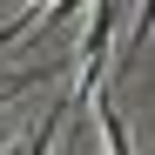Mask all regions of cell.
<instances>
[{
  "label": "cell",
  "mask_w": 155,
  "mask_h": 155,
  "mask_svg": "<svg viewBox=\"0 0 155 155\" xmlns=\"http://www.w3.org/2000/svg\"><path fill=\"white\" fill-rule=\"evenodd\" d=\"M115 27H121V7H115V0H101V7L88 14V27H81V47H74V94H68V108H81V101H88V88H101Z\"/></svg>",
  "instance_id": "obj_1"
},
{
  "label": "cell",
  "mask_w": 155,
  "mask_h": 155,
  "mask_svg": "<svg viewBox=\"0 0 155 155\" xmlns=\"http://www.w3.org/2000/svg\"><path fill=\"white\" fill-rule=\"evenodd\" d=\"M94 121H101V148H108V155H135V148H128V121H121V108L108 94L94 101Z\"/></svg>",
  "instance_id": "obj_2"
},
{
  "label": "cell",
  "mask_w": 155,
  "mask_h": 155,
  "mask_svg": "<svg viewBox=\"0 0 155 155\" xmlns=\"http://www.w3.org/2000/svg\"><path fill=\"white\" fill-rule=\"evenodd\" d=\"M61 121H68V101H54V108L41 115V128H27V155H47V148H54V135H61Z\"/></svg>",
  "instance_id": "obj_3"
},
{
  "label": "cell",
  "mask_w": 155,
  "mask_h": 155,
  "mask_svg": "<svg viewBox=\"0 0 155 155\" xmlns=\"http://www.w3.org/2000/svg\"><path fill=\"white\" fill-rule=\"evenodd\" d=\"M47 74H54V68H34V74H7V81H0V108H7V101H20V94H27L34 81H47Z\"/></svg>",
  "instance_id": "obj_4"
}]
</instances>
